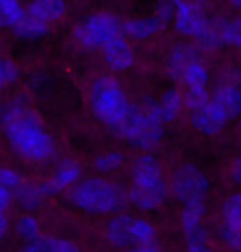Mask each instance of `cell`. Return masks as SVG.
<instances>
[{"instance_id": "6da1fadb", "label": "cell", "mask_w": 241, "mask_h": 252, "mask_svg": "<svg viewBox=\"0 0 241 252\" xmlns=\"http://www.w3.org/2000/svg\"><path fill=\"white\" fill-rule=\"evenodd\" d=\"M2 129L12 149L30 161H46L55 155V140L40 116L22 97L8 101L2 109Z\"/></svg>"}, {"instance_id": "7a4b0ae2", "label": "cell", "mask_w": 241, "mask_h": 252, "mask_svg": "<svg viewBox=\"0 0 241 252\" xmlns=\"http://www.w3.org/2000/svg\"><path fill=\"white\" fill-rule=\"evenodd\" d=\"M114 132L136 149L150 150L164 139V121L160 117L159 101L144 97L131 104L129 114Z\"/></svg>"}, {"instance_id": "3957f363", "label": "cell", "mask_w": 241, "mask_h": 252, "mask_svg": "<svg viewBox=\"0 0 241 252\" xmlns=\"http://www.w3.org/2000/svg\"><path fill=\"white\" fill-rule=\"evenodd\" d=\"M165 198L167 183L159 160L149 154L137 157L131 165V189L127 199L142 211H152L162 206Z\"/></svg>"}, {"instance_id": "277c9868", "label": "cell", "mask_w": 241, "mask_h": 252, "mask_svg": "<svg viewBox=\"0 0 241 252\" xmlns=\"http://www.w3.org/2000/svg\"><path fill=\"white\" fill-rule=\"evenodd\" d=\"M241 114V89L235 84H220L207 106L192 112L193 129L203 135H215Z\"/></svg>"}, {"instance_id": "5b68a950", "label": "cell", "mask_w": 241, "mask_h": 252, "mask_svg": "<svg viewBox=\"0 0 241 252\" xmlns=\"http://www.w3.org/2000/svg\"><path fill=\"white\" fill-rule=\"evenodd\" d=\"M69 201L74 208L89 215H109L124 206L126 194L114 182L101 177H89L71 188Z\"/></svg>"}, {"instance_id": "8992f818", "label": "cell", "mask_w": 241, "mask_h": 252, "mask_svg": "<svg viewBox=\"0 0 241 252\" xmlns=\"http://www.w3.org/2000/svg\"><path fill=\"white\" fill-rule=\"evenodd\" d=\"M131 104L124 88L112 76H99L89 88V106L94 116L112 130L124 122Z\"/></svg>"}, {"instance_id": "52a82bcc", "label": "cell", "mask_w": 241, "mask_h": 252, "mask_svg": "<svg viewBox=\"0 0 241 252\" xmlns=\"http://www.w3.org/2000/svg\"><path fill=\"white\" fill-rule=\"evenodd\" d=\"M106 237L117 249H136V247L154 246L155 229L142 218L117 215L107 222Z\"/></svg>"}, {"instance_id": "ba28073f", "label": "cell", "mask_w": 241, "mask_h": 252, "mask_svg": "<svg viewBox=\"0 0 241 252\" xmlns=\"http://www.w3.org/2000/svg\"><path fill=\"white\" fill-rule=\"evenodd\" d=\"M122 22L109 12L91 13L84 20L76 23L73 30L74 40L86 48L104 50L112 40L122 36Z\"/></svg>"}, {"instance_id": "9c48e42d", "label": "cell", "mask_w": 241, "mask_h": 252, "mask_svg": "<svg viewBox=\"0 0 241 252\" xmlns=\"http://www.w3.org/2000/svg\"><path fill=\"white\" fill-rule=\"evenodd\" d=\"M170 188L173 196L185 206L190 203H203V198L210 189V182L197 165L182 163L173 170Z\"/></svg>"}, {"instance_id": "30bf717a", "label": "cell", "mask_w": 241, "mask_h": 252, "mask_svg": "<svg viewBox=\"0 0 241 252\" xmlns=\"http://www.w3.org/2000/svg\"><path fill=\"white\" fill-rule=\"evenodd\" d=\"M203 215H205L203 203L185 204L182 209L180 224L188 252H211L208 236L203 227Z\"/></svg>"}, {"instance_id": "8fae6325", "label": "cell", "mask_w": 241, "mask_h": 252, "mask_svg": "<svg viewBox=\"0 0 241 252\" xmlns=\"http://www.w3.org/2000/svg\"><path fill=\"white\" fill-rule=\"evenodd\" d=\"M210 18L207 17L205 5L202 2H175V18L173 28L182 36L200 40L208 27Z\"/></svg>"}, {"instance_id": "7c38bea8", "label": "cell", "mask_w": 241, "mask_h": 252, "mask_svg": "<svg viewBox=\"0 0 241 252\" xmlns=\"http://www.w3.org/2000/svg\"><path fill=\"white\" fill-rule=\"evenodd\" d=\"M79 178H81V165L74 160H63L56 166L53 177L40 183V189L46 198L51 194H58L71 185L79 183Z\"/></svg>"}, {"instance_id": "4fadbf2b", "label": "cell", "mask_w": 241, "mask_h": 252, "mask_svg": "<svg viewBox=\"0 0 241 252\" xmlns=\"http://www.w3.org/2000/svg\"><path fill=\"white\" fill-rule=\"evenodd\" d=\"M202 61L200 51L192 45H177L169 51L167 61H165V68L167 73L172 76L173 79L183 81L187 69L190 68L193 63Z\"/></svg>"}, {"instance_id": "5bb4252c", "label": "cell", "mask_w": 241, "mask_h": 252, "mask_svg": "<svg viewBox=\"0 0 241 252\" xmlns=\"http://www.w3.org/2000/svg\"><path fill=\"white\" fill-rule=\"evenodd\" d=\"M103 58L111 69L127 71L134 64V50L126 40L124 35L112 40L109 45L103 50Z\"/></svg>"}, {"instance_id": "9a60e30c", "label": "cell", "mask_w": 241, "mask_h": 252, "mask_svg": "<svg viewBox=\"0 0 241 252\" xmlns=\"http://www.w3.org/2000/svg\"><path fill=\"white\" fill-rule=\"evenodd\" d=\"M167 25L159 15L145 17V18H127L122 22V30L132 40H147V38L157 35Z\"/></svg>"}, {"instance_id": "2e32d148", "label": "cell", "mask_w": 241, "mask_h": 252, "mask_svg": "<svg viewBox=\"0 0 241 252\" xmlns=\"http://www.w3.org/2000/svg\"><path fill=\"white\" fill-rule=\"evenodd\" d=\"M28 15L45 25L60 20L66 13V5L61 0H35L27 5Z\"/></svg>"}, {"instance_id": "e0dca14e", "label": "cell", "mask_w": 241, "mask_h": 252, "mask_svg": "<svg viewBox=\"0 0 241 252\" xmlns=\"http://www.w3.org/2000/svg\"><path fill=\"white\" fill-rule=\"evenodd\" d=\"M183 107V97L177 89H167L159 99V111L164 124L175 121Z\"/></svg>"}, {"instance_id": "ac0fdd59", "label": "cell", "mask_w": 241, "mask_h": 252, "mask_svg": "<svg viewBox=\"0 0 241 252\" xmlns=\"http://www.w3.org/2000/svg\"><path fill=\"white\" fill-rule=\"evenodd\" d=\"M13 198L17 199V203L20 204L23 209H27V211H33V209L40 208V204L43 203L45 194L41 193L40 185L23 182L20 187L15 189Z\"/></svg>"}, {"instance_id": "d6986e66", "label": "cell", "mask_w": 241, "mask_h": 252, "mask_svg": "<svg viewBox=\"0 0 241 252\" xmlns=\"http://www.w3.org/2000/svg\"><path fill=\"white\" fill-rule=\"evenodd\" d=\"M28 15L27 7H23L17 0H0V22L3 27H17Z\"/></svg>"}, {"instance_id": "ffe728a7", "label": "cell", "mask_w": 241, "mask_h": 252, "mask_svg": "<svg viewBox=\"0 0 241 252\" xmlns=\"http://www.w3.org/2000/svg\"><path fill=\"white\" fill-rule=\"evenodd\" d=\"M12 32L15 33L18 38L22 40H40L48 33V25L41 23L35 18H32L30 15H27L23 20L18 23L17 27L12 28Z\"/></svg>"}, {"instance_id": "44dd1931", "label": "cell", "mask_w": 241, "mask_h": 252, "mask_svg": "<svg viewBox=\"0 0 241 252\" xmlns=\"http://www.w3.org/2000/svg\"><path fill=\"white\" fill-rule=\"evenodd\" d=\"M182 83L187 86V91H190V89H207V84H208V71H207L202 61H197V63H193L187 69Z\"/></svg>"}, {"instance_id": "7402d4cb", "label": "cell", "mask_w": 241, "mask_h": 252, "mask_svg": "<svg viewBox=\"0 0 241 252\" xmlns=\"http://www.w3.org/2000/svg\"><path fill=\"white\" fill-rule=\"evenodd\" d=\"M223 222L241 227V193H235L221 206Z\"/></svg>"}, {"instance_id": "603a6c76", "label": "cell", "mask_w": 241, "mask_h": 252, "mask_svg": "<svg viewBox=\"0 0 241 252\" xmlns=\"http://www.w3.org/2000/svg\"><path fill=\"white\" fill-rule=\"evenodd\" d=\"M122 163H124V154H122V152H117V150L104 152V154L98 155L96 158H94V168L103 173L114 172V170L119 168Z\"/></svg>"}, {"instance_id": "cb8c5ba5", "label": "cell", "mask_w": 241, "mask_h": 252, "mask_svg": "<svg viewBox=\"0 0 241 252\" xmlns=\"http://www.w3.org/2000/svg\"><path fill=\"white\" fill-rule=\"evenodd\" d=\"M17 234L22 237V241L25 242H32L35 239H38L41 236L40 234V224H38V220L35 216H30V215H25L22 216L20 220L17 221Z\"/></svg>"}, {"instance_id": "d4e9b609", "label": "cell", "mask_w": 241, "mask_h": 252, "mask_svg": "<svg viewBox=\"0 0 241 252\" xmlns=\"http://www.w3.org/2000/svg\"><path fill=\"white\" fill-rule=\"evenodd\" d=\"M218 236L221 242L225 246H228L230 249L233 251H241V227L240 226H233L228 224V222H223L218 227Z\"/></svg>"}, {"instance_id": "484cf974", "label": "cell", "mask_w": 241, "mask_h": 252, "mask_svg": "<svg viewBox=\"0 0 241 252\" xmlns=\"http://www.w3.org/2000/svg\"><path fill=\"white\" fill-rule=\"evenodd\" d=\"M225 43L241 51V17H235L226 22Z\"/></svg>"}, {"instance_id": "4316f807", "label": "cell", "mask_w": 241, "mask_h": 252, "mask_svg": "<svg viewBox=\"0 0 241 252\" xmlns=\"http://www.w3.org/2000/svg\"><path fill=\"white\" fill-rule=\"evenodd\" d=\"M18 66L15 61L8 60V58H2L0 61V84L3 88L8 86V84H13L18 79Z\"/></svg>"}, {"instance_id": "83f0119b", "label": "cell", "mask_w": 241, "mask_h": 252, "mask_svg": "<svg viewBox=\"0 0 241 252\" xmlns=\"http://www.w3.org/2000/svg\"><path fill=\"white\" fill-rule=\"evenodd\" d=\"M25 182L22 178V175L13 168H8V166H3L0 170V187L10 189L12 193H15V189L20 187V185Z\"/></svg>"}, {"instance_id": "f1b7e54d", "label": "cell", "mask_w": 241, "mask_h": 252, "mask_svg": "<svg viewBox=\"0 0 241 252\" xmlns=\"http://www.w3.org/2000/svg\"><path fill=\"white\" fill-rule=\"evenodd\" d=\"M51 244H53L51 236H40L38 239L25 242L20 247V252H51Z\"/></svg>"}, {"instance_id": "f546056e", "label": "cell", "mask_w": 241, "mask_h": 252, "mask_svg": "<svg viewBox=\"0 0 241 252\" xmlns=\"http://www.w3.org/2000/svg\"><path fill=\"white\" fill-rule=\"evenodd\" d=\"M155 15H159L165 23L175 18V2H162L155 7Z\"/></svg>"}, {"instance_id": "4dcf8cb0", "label": "cell", "mask_w": 241, "mask_h": 252, "mask_svg": "<svg viewBox=\"0 0 241 252\" xmlns=\"http://www.w3.org/2000/svg\"><path fill=\"white\" fill-rule=\"evenodd\" d=\"M51 252H81V249H79V247L71 241L60 239V237H53Z\"/></svg>"}, {"instance_id": "1f68e13d", "label": "cell", "mask_w": 241, "mask_h": 252, "mask_svg": "<svg viewBox=\"0 0 241 252\" xmlns=\"http://www.w3.org/2000/svg\"><path fill=\"white\" fill-rule=\"evenodd\" d=\"M231 178H233V182L238 187H241V154L233 160V165H231Z\"/></svg>"}, {"instance_id": "d6a6232c", "label": "cell", "mask_w": 241, "mask_h": 252, "mask_svg": "<svg viewBox=\"0 0 241 252\" xmlns=\"http://www.w3.org/2000/svg\"><path fill=\"white\" fill-rule=\"evenodd\" d=\"M12 198H13V193L10 191V189L0 187V209H2V213L7 211V208H8V204H10Z\"/></svg>"}, {"instance_id": "836d02e7", "label": "cell", "mask_w": 241, "mask_h": 252, "mask_svg": "<svg viewBox=\"0 0 241 252\" xmlns=\"http://www.w3.org/2000/svg\"><path fill=\"white\" fill-rule=\"evenodd\" d=\"M7 229H8V221H7L5 213H2V215H0V234L5 236L7 234Z\"/></svg>"}, {"instance_id": "e575fe53", "label": "cell", "mask_w": 241, "mask_h": 252, "mask_svg": "<svg viewBox=\"0 0 241 252\" xmlns=\"http://www.w3.org/2000/svg\"><path fill=\"white\" fill-rule=\"evenodd\" d=\"M124 252H160L155 246H145V247H136V249H127Z\"/></svg>"}, {"instance_id": "d590c367", "label": "cell", "mask_w": 241, "mask_h": 252, "mask_svg": "<svg viewBox=\"0 0 241 252\" xmlns=\"http://www.w3.org/2000/svg\"><path fill=\"white\" fill-rule=\"evenodd\" d=\"M231 5H233V8H236L238 12H241V0H235V2H231Z\"/></svg>"}, {"instance_id": "8d00e7d4", "label": "cell", "mask_w": 241, "mask_h": 252, "mask_svg": "<svg viewBox=\"0 0 241 252\" xmlns=\"http://www.w3.org/2000/svg\"><path fill=\"white\" fill-rule=\"evenodd\" d=\"M238 127H240V132H241V119H240V124H238Z\"/></svg>"}]
</instances>
